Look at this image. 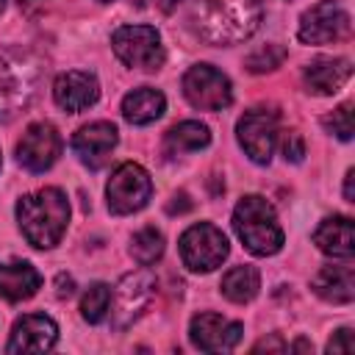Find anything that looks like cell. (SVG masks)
Listing matches in <instances>:
<instances>
[{
	"instance_id": "cell-26",
	"label": "cell",
	"mask_w": 355,
	"mask_h": 355,
	"mask_svg": "<svg viewBox=\"0 0 355 355\" xmlns=\"http://www.w3.org/2000/svg\"><path fill=\"white\" fill-rule=\"evenodd\" d=\"M283 61H286V47H280V44H266V47H258L255 53H250L247 61H244V67H247L250 72H272V69H277Z\"/></svg>"
},
{
	"instance_id": "cell-37",
	"label": "cell",
	"mask_w": 355,
	"mask_h": 355,
	"mask_svg": "<svg viewBox=\"0 0 355 355\" xmlns=\"http://www.w3.org/2000/svg\"><path fill=\"white\" fill-rule=\"evenodd\" d=\"M100 3H108V0H100Z\"/></svg>"
},
{
	"instance_id": "cell-31",
	"label": "cell",
	"mask_w": 355,
	"mask_h": 355,
	"mask_svg": "<svg viewBox=\"0 0 355 355\" xmlns=\"http://www.w3.org/2000/svg\"><path fill=\"white\" fill-rule=\"evenodd\" d=\"M255 352H263V349H275V352H283L286 349V344L277 338V336H272V338H261L255 347H252Z\"/></svg>"
},
{
	"instance_id": "cell-20",
	"label": "cell",
	"mask_w": 355,
	"mask_h": 355,
	"mask_svg": "<svg viewBox=\"0 0 355 355\" xmlns=\"http://www.w3.org/2000/svg\"><path fill=\"white\" fill-rule=\"evenodd\" d=\"M42 275L28 263V261H8L0 263V297L8 302L28 300L39 291Z\"/></svg>"
},
{
	"instance_id": "cell-4",
	"label": "cell",
	"mask_w": 355,
	"mask_h": 355,
	"mask_svg": "<svg viewBox=\"0 0 355 355\" xmlns=\"http://www.w3.org/2000/svg\"><path fill=\"white\" fill-rule=\"evenodd\" d=\"M39 83V61L31 53L22 50H6L0 53V119L14 116L22 111Z\"/></svg>"
},
{
	"instance_id": "cell-19",
	"label": "cell",
	"mask_w": 355,
	"mask_h": 355,
	"mask_svg": "<svg viewBox=\"0 0 355 355\" xmlns=\"http://www.w3.org/2000/svg\"><path fill=\"white\" fill-rule=\"evenodd\" d=\"M352 78L349 58H316L305 67V86L313 94H336Z\"/></svg>"
},
{
	"instance_id": "cell-28",
	"label": "cell",
	"mask_w": 355,
	"mask_h": 355,
	"mask_svg": "<svg viewBox=\"0 0 355 355\" xmlns=\"http://www.w3.org/2000/svg\"><path fill=\"white\" fill-rule=\"evenodd\" d=\"M283 155H286V161H294V164L302 161V155H305V141H302V136H300L297 130H291V133L283 136Z\"/></svg>"
},
{
	"instance_id": "cell-30",
	"label": "cell",
	"mask_w": 355,
	"mask_h": 355,
	"mask_svg": "<svg viewBox=\"0 0 355 355\" xmlns=\"http://www.w3.org/2000/svg\"><path fill=\"white\" fill-rule=\"evenodd\" d=\"M191 208V200H189V194L186 191H178L175 197H172V202L166 205V211L169 214H183V211H189Z\"/></svg>"
},
{
	"instance_id": "cell-16",
	"label": "cell",
	"mask_w": 355,
	"mask_h": 355,
	"mask_svg": "<svg viewBox=\"0 0 355 355\" xmlns=\"http://www.w3.org/2000/svg\"><path fill=\"white\" fill-rule=\"evenodd\" d=\"M53 97H55V103H58L64 111L78 114V111H83V108H89V105L97 103V97H100V83H97V78H94L92 72L69 69V72H64V75L55 78V83H53Z\"/></svg>"
},
{
	"instance_id": "cell-27",
	"label": "cell",
	"mask_w": 355,
	"mask_h": 355,
	"mask_svg": "<svg viewBox=\"0 0 355 355\" xmlns=\"http://www.w3.org/2000/svg\"><path fill=\"white\" fill-rule=\"evenodd\" d=\"M324 128L330 133H336L341 141H349L352 139V103H341L333 114L324 116Z\"/></svg>"
},
{
	"instance_id": "cell-36",
	"label": "cell",
	"mask_w": 355,
	"mask_h": 355,
	"mask_svg": "<svg viewBox=\"0 0 355 355\" xmlns=\"http://www.w3.org/2000/svg\"><path fill=\"white\" fill-rule=\"evenodd\" d=\"M3 6H6V0H0V11H3Z\"/></svg>"
},
{
	"instance_id": "cell-10",
	"label": "cell",
	"mask_w": 355,
	"mask_h": 355,
	"mask_svg": "<svg viewBox=\"0 0 355 355\" xmlns=\"http://www.w3.org/2000/svg\"><path fill=\"white\" fill-rule=\"evenodd\" d=\"M153 194V180L150 175L139 166V164H119L105 186V197H108V208L111 214H133V211H141L147 205Z\"/></svg>"
},
{
	"instance_id": "cell-11",
	"label": "cell",
	"mask_w": 355,
	"mask_h": 355,
	"mask_svg": "<svg viewBox=\"0 0 355 355\" xmlns=\"http://www.w3.org/2000/svg\"><path fill=\"white\" fill-rule=\"evenodd\" d=\"M236 133H239V144L244 147V153L255 164H269L275 144H277V133H280L277 130V114L269 108H250L239 119Z\"/></svg>"
},
{
	"instance_id": "cell-7",
	"label": "cell",
	"mask_w": 355,
	"mask_h": 355,
	"mask_svg": "<svg viewBox=\"0 0 355 355\" xmlns=\"http://www.w3.org/2000/svg\"><path fill=\"white\" fill-rule=\"evenodd\" d=\"M349 31H352L349 11L336 0H319L300 17L297 36L305 44H330L349 39Z\"/></svg>"
},
{
	"instance_id": "cell-21",
	"label": "cell",
	"mask_w": 355,
	"mask_h": 355,
	"mask_svg": "<svg viewBox=\"0 0 355 355\" xmlns=\"http://www.w3.org/2000/svg\"><path fill=\"white\" fill-rule=\"evenodd\" d=\"M164 108H166V97L158 89H150V86H139V89L128 92L125 100H122V116L130 125L155 122L164 114Z\"/></svg>"
},
{
	"instance_id": "cell-33",
	"label": "cell",
	"mask_w": 355,
	"mask_h": 355,
	"mask_svg": "<svg viewBox=\"0 0 355 355\" xmlns=\"http://www.w3.org/2000/svg\"><path fill=\"white\" fill-rule=\"evenodd\" d=\"M352 178H355V172L349 169V172H347V178H344V197H347V202H355V191H352Z\"/></svg>"
},
{
	"instance_id": "cell-6",
	"label": "cell",
	"mask_w": 355,
	"mask_h": 355,
	"mask_svg": "<svg viewBox=\"0 0 355 355\" xmlns=\"http://www.w3.org/2000/svg\"><path fill=\"white\" fill-rule=\"evenodd\" d=\"M178 247H180L183 266H189L191 272H211V269L222 266V261L230 252L227 236L216 225H211V222L191 225L180 236V244Z\"/></svg>"
},
{
	"instance_id": "cell-25",
	"label": "cell",
	"mask_w": 355,
	"mask_h": 355,
	"mask_svg": "<svg viewBox=\"0 0 355 355\" xmlns=\"http://www.w3.org/2000/svg\"><path fill=\"white\" fill-rule=\"evenodd\" d=\"M108 305H111V288L105 283H92L86 291H83V300H80V313L86 322L97 324L105 319L108 313Z\"/></svg>"
},
{
	"instance_id": "cell-29",
	"label": "cell",
	"mask_w": 355,
	"mask_h": 355,
	"mask_svg": "<svg viewBox=\"0 0 355 355\" xmlns=\"http://www.w3.org/2000/svg\"><path fill=\"white\" fill-rule=\"evenodd\" d=\"M352 349H355V341H352V330L349 327L336 330V336L327 341V352H352Z\"/></svg>"
},
{
	"instance_id": "cell-22",
	"label": "cell",
	"mask_w": 355,
	"mask_h": 355,
	"mask_svg": "<svg viewBox=\"0 0 355 355\" xmlns=\"http://www.w3.org/2000/svg\"><path fill=\"white\" fill-rule=\"evenodd\" d=\"M208 141H211L208 125H202L197 119H186V122H178L175 128L166 130L164 150H166V155H180V153L202 150V147H208Z\"/></svg>"
},
{
	"instance_id": "cell-5",
	"label": "cell",
	"mask_w": 355,
	"mask_h": 355,
	"mask_svg": "<svg viewBox=\"0 0 355 355\" xmlns=\"http://www.w3.org/2000/svg\"><path fill=\"white\" fill-rule=\"evenodd\" d=\"M116 58L130 69H158L164 64V44L153 25H122L111 36Z\"/></svg>"
},
{
	"instance_id": "cell-38",
	"label": "cell",
	"mask_w": 355,
	"mask_h": 355,
	"mask_svg": "<svg viewBox=\"0 0 355 355\" xmlns=\"http://www.w3.org/2000/svg\"><path fill=\"white\" fill-rule=\"evenodd\" d=\"M0 164H3V161H0Z\"/></svg>"
},
{
	"instance_id": "cell-1",
	"label": "cell",
	"mask_w": 355,
	"mask_h": 355,
	"mask_svg": "<svg viewBox=\"0 0 355 355\" xmlns=\"http://www.w3.org/2000/svg\"><path fill=\"white\" fill-rule=\"evenodd\" d=\"M261 0H194L191 25L208 44H239L261 25Z\"/></svg>"
},
{
	"instance_id": "cell-24",
	"label": "cell",
	"mask_w": 355,
	"mask_h": 355,
	"mask_svg": "<svg viewBox=\"0 0 355 355\" xmlns=\"http://www.w3.org/2000/svg\"><path fill=\"white\" fill-rule=\"evenodd\" d=\"M130 255H133V261L141 263V266L155 263V261L164 255V236H161V230H155V227H141V230L130 239Z\"/></svg>"
},
{
	"instance_id": "cell-3",
	"label": "cell",
	"mask_w": 355,
	"mask_h": 355,
	"mask_svg": "<svg viewBox=\"0 0 355 355\" xmlns=\"http://www.w3.org/2000/svg\"><path fill=\"white\" fill-rule=\"evenodd\" d=\"M233 227L252 255H275L283 247V227L277 222V214L258 194H247L239 200L233 211Z\"/></svg>"
},
{
	"instance_id": "cell-13",
	"label": "cell",
	"mask_w": 355,
	"mask_h": 355,
	"mask_svg": "<svg viewBox=\"0 0 355 355\" xmlns=\"http://www.w3.org/2000/svg\"><path fill=\"white\" fill-rule=\"evenodd\" d=\"M244 327L219 313H197L189 324V338L202 352H227L241 341Z\"/></svg>"
},
{
	"instance_id": "cell-15",
	"label": "cell",
	"mask_w": 355,
	"mask_h": 355,
	"mask_svg": "<svg viewBox=\"0 0 355 355\" xmlns=\"http://www.w3.org/2000/svg\"><path fill=\"white\" fill-rule=\"evenodd\" d=\"M116 139L119 136L111 122H89L72 136V150L89 169H100L116 147Z\"/></svg>"
},
{
	"instance_id": "cell-34",
	"label": "cell",
	"mask_w": 355,
	"mask_h": 355,
	"mask_svg": "<svg viewBox=\"0 0 355 355\" xmlns=\"http://www.w3.org/2000/svg\"><path fill=\"white\" fill-rule=\"evenodd\" d=\"M178 3H180V0H155V6H158V8L164 11V14H169V11H172V8L178 6Z\"/></svg>"
},
{
	"instance_id": "cell-23",
	"label": "cell",
	"mask_w": 355,
	"mask_h": 355,
	"mask_svg": "<svg viewBox=\"0 0 355 355\" xmlns=\"http://www.w3.org/2000/svg\"><path fill=\"white\" fill-rule=\"evenodd\" d=\"M261 288V275L255 266H233L230 272H225L222 277V294L230 300V302H250Z\"/></svg>"
},
{
	"instance_id": "cell-35",
	"label": "cell",
	"mask_w": 355,
	"mask_h": 355,
	"mask_svg": "<svg viewBox=\"0 0 355 355\" xmlns=\"http://www.w3.org/2000/svg\"><path fill=\"white\" fill-rule=\"evenodd\" d=\"M291 349H313V344H308V341H302V338H300V341H294V344H291Z\"/></svg>"
},
{
	"instance_id": "cell-32",
	"label": "cell",
	"mask_w": 355,
	"mask_h": 355,
	"mask_svg": "<svg viewBox=\"0 0 355 355\" xmlns=\"http://www.w3.org/2000/svg\"><path fill=\"white\" fill-rule=\"evenodd\" d=\"M55 286H58V297H69L75 291V280L67 277V275H58L55 277Z\"/></svg>"
},
{
	"instance_id": "cell-14",
	"label": "cell",
	"mask_w": 355,
	"mask_h": 355,
	"mask_svg": "<svg viewBox=\"0 0 355 355\" xmlns=\"http://www.w3.org/2000/svg\"><path fill=\"white\" fill-rule=\"evenodd\" d=\"M58 338V324L44 316V313H28L14 322L11 338H8V352H44L55 344Z\"/></svg>"
},
{
	"instance_id": "cell-12",
	"label": "cell",
	"mask_w": 355,
	"mask_h": 355,
	"mask_svg": "<svg viewBox=\"0 0 355 355\" xmlns=\"http://www.w3.org/2000/svg\"><path fill=\"white\" fill-rule=\"evenodd\" d=\"M61 155V136L50 122H33L17 144V161L31 172L50 169Z\"/></svg>"
},
{
	"instance_id": "cell-18",
	"label": "cell",
	"mask_w": 355,
	"mask_h": 355,
	"mask_svg": "<svg viewBox=\"0 0 355 355\" xmlns=\"http://www.w3.org/2000/svg\"><path fill=\"white\" fill-rule=\"evenodd\" d=\"M313 244L333 258H352L355 252V227L349 216H327L313 230Z\"/></svg>"
},
{
	"instance_id": "cell-17",
	"label": "cell",
	"mask_w": 355,
	"mask_h": 355,
	"mask_svg": "<svg viewBox=\"0 0 355 355\" xmlns=\"http://www.w3.org/2000/svg\"><path fill=\"white\" fill-rule=\"evenodd\" d=\"M313 291L336 305L352 302L355 297V269L349 263V258H344V263H327L316 272L313 277Z\"/></svg>"
},
{
	"instance_id": "cell-9",
	"label": "cell",
	"mask_w": 355,
	"mask_h": 355,
	"mask_svg": "<svg viewBox=\"0 0 355 355\" xmlns=\"http://www.w3.org/2000/svg\"><path fill=\"white\" fill-rule=\"evenodd\" d=\"M153 291H155V277L147 269L128 272L116 283L114 297H111V305H108L111 308V324H114V330L130 327L144 313V308L150 305Z\"/></svg>"
},
{
	"instance_id": "cell-8",
	"label": "cell",
	"mask_w": 355,
	"mask_h": 355,
	"mask_svg": "<svg viewBox=\"0 0 355 355\" xmlns=\"http://www.w3.org/2000/svg\"><path fill=\"white\" fill-rule=\"evenodd\" d=\"M183 94L200 111H222L233 103V86L227 75L211 64H194L186 69Z\"/></svg>"
},
{
	"instance_id": "cell-2",
	"label": "cell",
	"mask_w": 355,
	"mask_h": 355,
	"mask_svg": "<svg viewBox=\"0 0 355 355\" xmlns=\"http://www.w3.org/2000/svg\"><path fill=\"white\" fill-rule=\"evenodd\" d=\"M17 222H19L22 236L33 247H39V250L55 247L67 230V222H69L67 194L55 186H47V189H39L33 194L19 197Z\"/></svg>"
}]
</instances>
